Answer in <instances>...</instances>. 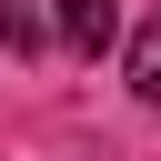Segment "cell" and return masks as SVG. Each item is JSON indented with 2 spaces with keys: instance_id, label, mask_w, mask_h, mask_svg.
<instances>
[{
  "instance_id": "cell-2",
  "label": "cell",
  "mask_w": 161,
  "mask_h": 161,
  "mask_svg": "<svg viewBox=\"0 0 161 161\" xmlns=\"http://www.w3.org/2000/svg\"><path fill=\"white\" fill-rule=\"evenodd\" d=\"M121 60H131V91H141V101H161V10L131 30V50H121Z\"/></svg>"
},
{
  "instance_id": "cell-1",
  "label": "cell",
  "mask_w": 161,
  "mask_h": 161,
  "mask_svg": "<svg viewBox=\"0 0 161 161\" xmlns=\"http://www.w3.org/2000/svg\"><path fill=\"white\" fill-rule=\"evenodd\" d=\"M50 20H60V40H70V50H80V60H91V50H111V40H121V20H111V0H60V10H50Z\"/></svg>"
},
{
  "instance_id": "cell-3",
  "label": "cell",
  "mask_w": 161,
  "mask_h": 161,
  "mask_svg": "<svg viewBox=\"0 0 161 161\" xmlns=\"http://www.w3.org/2000/svg\"><path fill=\"white\" fill-rule=\"evenodd\" d=\"M0 50H40V10L30 0H0Z\"/></svg>"
}]
</instances>
